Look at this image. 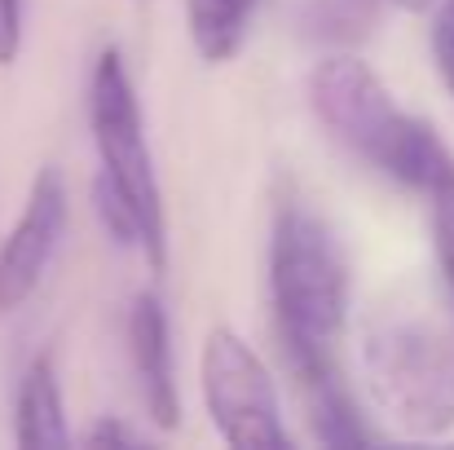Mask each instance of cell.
<instances>
[{"label": "cell", "mask_w": 454, "mask_h": 450, "mask_svg": "<svg viewBox=\"0 0 454 450\" xmlns=\"http://www.w3.org/2000/svg\"><path fill=\"white\" fill-rule=\"evenodd\" d=\"M270 300L313 438L322 446H371L375 433L357 415L340 375V344L348 327V261L335 230L301 199H287L274 217Z\"/></svg>", "instance_id": "cell-1"}, {"label": "cell", "mask_w": 454, "mask_h": 450, "mask_svg": "<svg viewBox=\"0 0 454 450\" xmlns=\"http://www.w3.org/2000/svg\"><path fill=\"white\" fill-rule=\"evenodd\" d=\"M309 107L348 154L366 159L411 190L428 194L454 172V154L433 133V124L406 115L384 80L353 53H326L322 62H313Z\"/></svg>", "instance_id": "cell-2"}, {"label": "cell", "mask_w": 454, "mask_h": 450, "mask_svg": "<svg viewBox=\"0 0 454 450\" xmlns=\"http://www.w3.org/2000/svg\"><path fill=\"white\" fill-rule=\"evenodd\" d=\"M362 371L375 407L411 438L454 429V344L419 318H380L362 336Z\"/></svg>", "instance_id": "cell-3"}, {"label": "cell", "mask_w": 454, "mask_h": 450, "mask_svg": "<svg viewBox=\"0 0 454 450\" xmlns=\"http://www.w3.org/2000/svg\"><path fill=\"white\" fill-rule=\"evenodd\" d=\"M89 129H93V146L102 159V181L124 194V203L133 208L137 225H142V257L154 274H163L168 265V221H163V190L154 177V154L146 142V120H142V102L137 89L129 80V67L120 58V49H102L93 80H89Z\"/></svg>", "instance_id": "cell-4"}, {"label": "cell", "mask_w": 454, "mask_h": 450, "mask_svg": "<svg viewBox=\"0 0 454 450\" xmlns=\"http://www.w3.org/2000/svg\"><path fill=\"white\" fill-rule=\"evenodd\" d=\"M203 402L212 415V429L234 450H283L292 446V433L283 424L278 389L261 353L234 331L212 327L203 340Z\"/></svg>", "instance_id": "cell-5"}, {"label": "cell", "mask_w": 454, "mask_h": 450, "mask_svg": "<svg viewBox=\"0 0 454 450\" xmlns=\"http://www.w3.org/2000/svg\"><path fill=\"white\" fill-rule=\"evenodd\" d=\"M62 230H67L62 172L58 168H40L31 190H27L22 217L13 221L9 239L0 243V313H13V309H22L27 300L35 296V288L44 283V274H49V265L58 257Z\"/></svg>", "instance_id": "cell-6"}, {"label": "cell", "mask_w": 454, "mask_h": 450, "mask_svg": "<svg viewBox=\"0 0 454 450\" xmlns=\"http://www.w3.org/2000/svg\"><path fill=\"white\" fill-rule=\"evenodd\" d=\"M129 353H133V375H137L146 415L163 433H172L181 424V389H176V367H172L168 309L154 292H142L129 309Z\"/></svg>", "instance_id": "cell-7"}, {"label": "cell", "mask_w": 454, "mask_h": 450, "mask_svg": "<svg viewBox=\"0 0 454 450\" xmlns=\"http://www.w3.org/2000/svg\"><path fill=\"white\" fill-rule=\"evenodd\" d=\"M13 438L27 450L44 446H67V411H62V389H58V371L53 358L40 353L31 358L22 384H18V407H13Z\"/></svg>", "instance_id": "cell-8"}, {"label": "cell", "mask_w": 454, "mask_h": 450, "mask_svg": "<svg viewBox=\"0 0 454 450\" xmlns=\"http://www.w3.org/2000/svg\"><path fill=\"white\" fill-rule=\"evenodd\" d=\"M265 0H190V40L203 62H230L247 44Z\"/></svg>", "instance_id": "cell-9"}, {"label": "cell", "mask_w": 454, "mask_h": 450, "mask_svg": "<svg viewBox=\"0 0 454 450\" xmlns=\"http://www.w3.org/2000/svg\"><path fill=\"white\" fill-rule=\"evenodd\" d=\"M380 9L384 4L375 0H309L301 13L304 40L326 44V49H353L375 31Z\"/></svg>", "instance_id": "cell-10"}, {"label": "cell", "mask_w": 454, "mask_h": 450, "mask_svg": "<svg viewBox=\"0 0 454 450\" xmlns=\"http://www.w3.org/2000/svg\"><path fill=\"white\" fill-rule=\"evenodd\" d=\"M433 199V248H437V265H442V279L450 288L454 300V172L428 190Z\"/></svg>", "instance_id": "cell-11"}, {"label": "cell", "mask_w": 454, "mask_h": 450, "mask_svg": "<svg viewBox=\"0 0 454 450\" xmlns=\"http://www.w3.org/2000/svg\"><path fill=\"white\" fill-rule=\"evenodd\" d=\"M433 58H437L442 84L450 89L454 98V0H437V13H433Z\"/></svg>", "instance_id": "cell-12"}, {"label": "cell", "mask_w": 454, "mask_h": 450, "mask_svg": "<svg viewBox=\"0 0 454 450\" xmlns=\"http://www.w3.org/2000/svg\"><path fill=\"white\" fill-rule=\"evenodd\" d=\"M22 53V0H0V67H13Z\"/></svg>", "instance_id": "cell-13"}, {"label": "cell", "mask_w": 454, "mask_h": 450, "mask_svg": "<svg viewBox=\"0 0 454 450\" xmlns=\"http://www.w3.org/2000/svg\"><path fill=\"white\" fill-rule=\"evenodd\" d=\"M84 442H89V446H137V433H129L120 420H98Z\"/></svg>", "instance_id": "cell-14"}, {"label": "cell", "mask_w": 454, "mask_h": 450, "mask_svg": "<svg viewBox=\"0 0 454 450\" xmlns=\"http://www.w3.org/2000/svg\"><path fill=\"white\" fill-rule=\"evenodd\" d=\"M375 4H393V9H406V13H428V9H437V0H375Z\"/></svg>", "instance_id": "cell-15"}]
</instances>
